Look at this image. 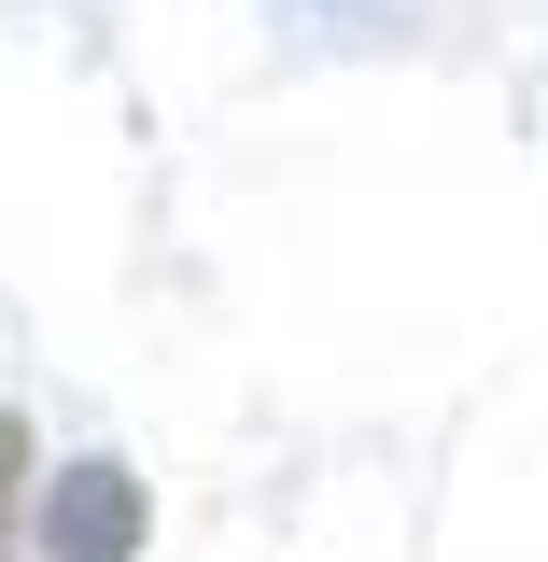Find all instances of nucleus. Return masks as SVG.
Segmentation results:
<instances>
[{
	"label": "nucleus",
	"instance_id": "1",
	"mask_svg": "<svg viewBox=\"0 0 548 562\" xmlns=\"http://www.w3.org/2000/svg\"><path fill=\"white\" fill-rule=\"evenodd\" d=\"M29 549H43V562H141V549H155V492H141V464H113V450L43 464V492H29Z\"/></svg>",
	"mask_w": 548,
	"mask_h": 562
},
{
	"label": "nucleus",
	"instance_id": "2",
	"mask_svg": "<svg viewBox=\"0 0 548 562\" xmlns=\"http://www.w3.org/2000/svg\"><path fill=\"white\" fill-rule=\"evenodd\" d=\"M295 29H324V43H351V57H394V43H422V0H281Z\"/></svg>",
	"mask_w": 548,
	"mask_h": 562
}]
</instances>
